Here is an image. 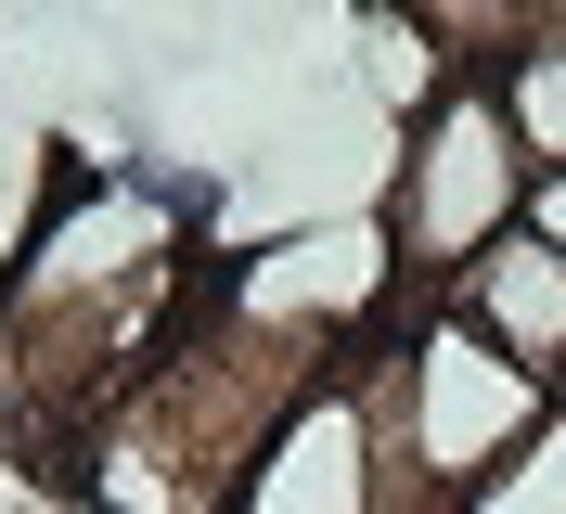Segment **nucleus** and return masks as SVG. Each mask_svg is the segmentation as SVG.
<instances>
[{"instance_id": "20e7f679", "label": "nucleus", "mask_w": 566, "mask_h": 514, "mask_svg": "<svg viewBox=\"0 0 566 514\" xmlns=\"http://www.w3.org/2000/svg\"><path fill=\"white\" fill-rule=\"evenodd\" d=\"M52 193H65L52 141L0 103V296H13V271H27V244H39V219H52Z\"/></svg>"}, {"instance_id": "0eeeda50", "label": "nucleus", "mask_w": 566, "mask_h": 514, "mask_svg": "<svg viewBox=\"0 0 566 514\" xmlns=\"http://www.w3.org/2000/svg\"><path fill=\"white\" fill-rule=\"evenodd\" d=\"M528 232H541V244H566V168H541V180H528Z\"/></svg>"}, {"instance_id": "7ed1b4c3", "label": "nucleus", "mask_w": 566, "mask_h": 514, "mask_svg": "<svg viewBox=\"0 0 566 514\" xmlns=\"http://www.w3.org/2000/svg\"><path fill=\"white\" fill-rule=\"evenodd\" d=\"M438 308H463L502 360H528V374L566 399V244H541L528 219H515L490 258H463V271L438 283Z\"/></svg>"}, {"instance_id": "39448f33", "label": "nucleus", "mask_w": 566, "mask_h": 514, "mask_svg": "<svg viewBox=\"0 0 566 514\" xmlns=\"http://www.w3.org/2000/svg\"><path fill=\"white\" fill-rule=\"evenodd\" d=\"M451 514H566V399L541 411V438L515 450L502 476H476V489H463Z\"/></svg>"}, {"instance_id": "423d86ee", "label": "nucleus", "mask_w": 566, "mask_h": 514, "mask_svg": "<svg viewBox=\"0 0 566 514\" xmlns=\"http://www.w3.org/2000/svg\"><path fill=\"white\" fill-rule=\"evenodd\" d=\"M502 103H515V129H528V155H541V168H566V27L541 39L515 77H502Z\"/></svg>"}, {"instance_id": "f257e3e1", "label": "nucleus", "mask_w": 566, "mask_h": 514, "mask_svg": "<svg viewBox=\"0 0 566 514\" xmlns=\"http://www.w3.org/2000/svg\"><path fill=\"white\" fill-rule=\"evenodd\" d=\"M360 399H374V424H387V463L424 489V502H463L476 476H502L515 450L541 438V411H554V386L528 374V360H502L463 308H399V335L360 360Z\"/></svg>"}, {"instance_id": "f03ea898", "label": "nucleus", "mask_w": 566, "mask_h": 514, "mask_svg": "<svg viewBox=\"0 0 566 514\" xmlns=\"http://www.w3.org/2000/svg\"><path fill=\"white\" fill-rule=\"evenodd\" d=\"M528 180H541V155H528V129H515L502 91L451 77V91L412 116V155H399V180H387V232H399V258H412L424 296L528 219Z\"/></svg>"}]
</instances>
